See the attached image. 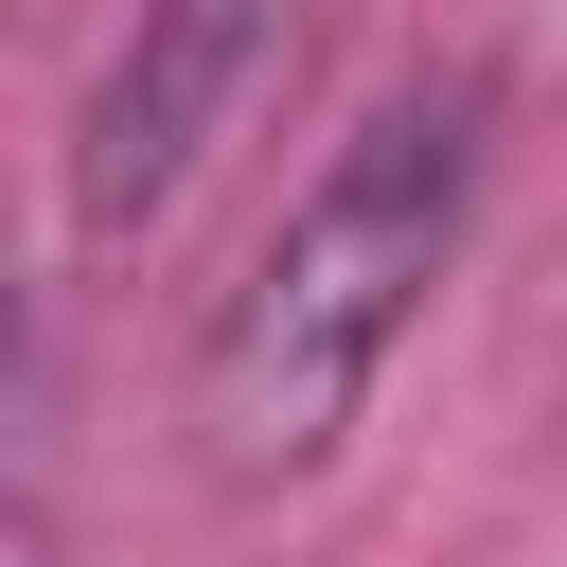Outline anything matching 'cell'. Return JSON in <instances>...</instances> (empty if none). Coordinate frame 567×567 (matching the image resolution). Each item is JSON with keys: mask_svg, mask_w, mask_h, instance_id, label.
<instances>
[{"mask_svg": "<svg viewBox=\"0 0 567 567\" xmlns=\"http://www.w3.org/2000/svg\"><path fill=\"white\" fill-rule=\"evenodd\" d=\"M461 195H478V89L425 71V89H390V106L319 159V195L248 248V284L213 301V354H195V461H213L230 496H284V478L337 461V425L372 408L390 337H408L425 284L461 266Z\"/></svg>", "mask_w": 567, "mask_h": 567, "instance_id": "6da1fadb", "label": "cell"}, {"mask_svg": "<svg viewBox=\"0 0 567 567\" xmlns=\"http://www.w3.org/2000/svg\"><path fill=\"white\" fill-rule=\"evenodd\" d=\"M266 18L284 0H142L89 71V124H71V248H142L177 213V177L213 159V124L248 106L266 71Z\"/></svg>", "mask_w": 567, "mask_h": 567, "instance_id": "7a4b0ae2", "label": "cell"}]
</instances>
